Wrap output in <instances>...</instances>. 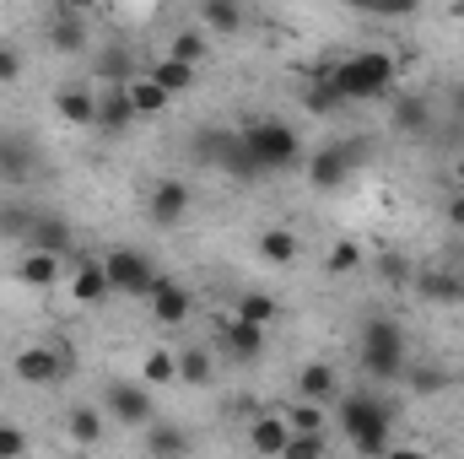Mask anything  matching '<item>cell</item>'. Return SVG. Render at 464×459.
Segmentation results:
<instances>
[{
	"label": "cell",
	"mask_w": 464,
	"mask_h": 459,
	"mask_svg": "<svg viewBox=\"0 0 464 459\" xmlns=\"http://www.w3.org/2000/svg\"><path fill=\"white\" fill-rule=\"evenodd\" d=\"M341 433H346V444L362 459H383L394 449V444H389V433H394V400H383L378 389L346 395V400H341Z\"/></svg>",
	"instance_id": "6da1fadb"
},
{
	"label": "cell",
	"mask_w": 464,
	"mask_h": 459,
	"mask_svg": "<svg viewBox=\"0 0 464 459\" xmlns=\"http://www.w3.org/2000/svg\"><path fill=\"white\" fill-rule=\"evenodd\" d=\"M356 356H362V373H367L372 384H394V378H405V325L389 319V314L362 319Z\"/></svg>",
	"instance_id": "7a4b0ae2"
},
{
	"label": "cell",
	"mask_w": 464,
	"mask_h": 459,
	"mask_svg": "<svg viewBox=\"0 0 464 459\" xmlns=\"http://www.w3.org/2000/svg\"><path fill=\"white\" fill-rule=\"evenodd\" d=\"M330 76V87L346 98V103H372V98H383L389 87H394V54H383V49H362V54H346L335 71H324Z\"/></svg>",
	"instance_id": "3957f363"
},
{
	"label": "cell",
	"mask_w": 464,
	"mask_h": 459,
	"mask_svg": "<svg viewBox=\"0 0 464 459\" xmlns=\"http://www.w3.org/2000/svg\"><path fill=\"white\" fill-rule=\"evenodd\" d=\"M237 135H243V146L254 151V162H259L265 173H286V168L303 157V141H297V130H292L286 119H248Z\"/></svg>",
	"instance_id": "277c9868"
},
{
	"label": "cell",
	"mask_w": 464,
	"mask_h": 459,
	"mask_svg": "<svg viewBox=\"0 0 464 459\" xmlns=\"http://www.w3.org/2000/svg\"><path fill=\"white\" fill-rule=\"evenodd\" d=\"M103 276H109L114 292H124V298H146V303H151V292H157V281H162L140 249H109V254H103Z\"/></svg>",
	"instance_id": "5b68a950"
},
{
	"label": "cell",
	"mask_w": 464,
	"mask_h": 459,
	"mask_svg": "<svg viewBox=\"0 0 464 459\" xmlns=\"http://www.w3.org/2000/svg\"><path fill=\"white\" fill-rule=\"evenodd\" d=\"M362 157H367L362 141H330V146H319V151L308 157V179H314V190H341L351 173H356Z\"/></svg>",
	"instance_id": "8992f818"
},
{
	"label": "cell",
	"mask_w": 464,
	"mask_h": 459,
	"mask_svg": "<svg viewBox=\"0 0 464 459\" xmlns=\"http://www.w3.org/2000/svg\"><path fill=\"white\" fill-rule=\"evenodd\" d=\"M103 405H109V416H114L119 427H151L157 422V405H151V389L146 384H109L103 389Z\"/></svg>",
	"instance_id": "52a82bcc"
},
{
	"label": "cell",
	"mask_w": 464,
	"mask_h": 459,
	"mask_svg": "<svg viewBox=\"0 0 464 459\" xmlns=\"http://www.w3.org/2000/svg\"><path fill=\"white\" fill-rule=\"evenodd\" d=\"M27 179H38V146H33V135L0 130V184L22 190Z\"/></svg>",
	"instance_id": "ba28073f"
},
{
	"label": "cell",
	"mask_w": 464,
	"mask_h": 459,
	"mask_svg": "<svg viewBox=\"0 0 464 459\" xmlns=\"http://www.w3.org/2000/svg\"><path fill=\"white\" fill-rule=\"evenodd\" d=\"M87 44H92L87 11H82L76 0H60V5L49 11V49H54V54H82Z\"/></svg>",
	"instance_id": "9c48e42d"
},
{
	"label": "cell",
	"mask_w": 464,
	"mask_h": 459,
	"mask_svg": "<svg viewBox=\"0 0 464 459\" xmlns=\"http://www.w3.org/2000/svg\"><path fill=\"white\" fill-rule=\"evenodd\" d=\"M65 373H71V356H65L60 346H22V351H16V378L33 384V389L60 384Z\"/></svg>",
	"instance_id": "30bf717a"
},
{
	"label": "cell",
	"mask_w": 464,
	"mask_h": 459,
	"mask_svg": "<svg viewBox=\"0 0 464 459\" xmlns=\"http://www.w3.org/2000/svg\"><path fill=\"white\" fill-rule=\"evenodd\" d=\"M189 184L184 179H157L151 184V200H146V217L157 222V228H179L184 217H189Z\"/></svg>",
	"instance_id": "8fae6325"
},
{
	"label": "cell",
	"mask_w": 464,
	"mask_h": 459,
	"mask_svg": "<svg viewBox=\"0 0 464 459\" xmlns=\"http://www.w3.org/2000/svg\"><path fill=\"white\" fill-rule=\"evenodd\" d=\"M27 254H54V259H71L76 254V232L60 211H38V222L27 232Z\"/></svg>",
	"instance_id": "7c38bea8"
},
{
	"label": "cell",
	"mask_w": 464,
	"mask_h": 459,
	"mask_svg": "<svg viewBox=\"0 0 464 459\" xmlns=\"http://www.w3.org/2000/svg\"><path fill=\"white\" fill-rule=\"evenodd\" d=\"M65 265H71V298H76V303H103V298H114V287H109V276H103V254H98V259H92V254H71Z\"/></svg>",
	"instance_id": "4fadbf2b"
},
{
	"label": "cell",
	"mask_w": 464,
	"mask_h": 459,
	"mask_svg": "<svg viewBox=\"0 0 464 459\" xmlns=\"http://www.w3.org/2000/svg\"><path fill=\"white\" fill-rule=\"evenodd\" d=\"M286 444H292V427H286L281 411H265V416L248 422V449H254L259 459H281L286 454Z\"/></svg>",
	"instance_id": "5bb4252c"
},
{
	"label": "cell",
	"mask_w": 464,
	"mask_h": 459,
	"mask_svg": "<svg viewBox=\"0 0 464 459\" xmlns=\"http://www.w3.org/2000/svg\"><path fill=\"white\" fill-rule=\"evenodd\" d=\"M92 76H98L103 87H130V82L140 76V65H135L130 44H103V49H98V60H92Z\"/></svg>",
	"instance_id": "9a60e30c"
},
{
	"label": "cell",
	"mask_w": 464,
	"mask_h": 459,
	"mask_svg": "<svg viewBox=\"0 0 464 459\" xmlns=\"http://www.w3.org/2000/svg\"><path fill=\"white\" fill-rule=\"evenodd\" d=\"M189 308H195V298H189L179 281H168V276H162V281H157V292H151V319L173 330V325H189Z\"/></svg>",
	"instance_id": "2e32d148"
},
{
	"label": "cell",
	"mask_w": 464,
	"mask_h": 459,
	"mask_svg": "<svg viewBox=\"0 0 464 459\" xmlns=\"http://www.w3.org/2000/svg\"><path fill=\"white\" fill-rule=\"evenodd\" d=\"M297 400H308V405L341 400V373H335L330 362H308V367L297 373Z\"/></svg>",
	"instance_id": "e0dca14e"
},
{
	"label": "cell",
	"mask_w": 464,
	"mask_h": 459,
	"mask_svg": "<svg viewBox=\"0 0 464 459\" xmlns=\"http://www.w3.org/2000/svg\"><path fill=\"white\" fill-rule=\"evenodd\" d=\"M54 114L65 124H76V130H92L98 124V93L92 87H60L54 93Z\"/></svg>",
	"instance_id": "ac0fdd59"
},
{
	"label": "cell",
	"mask_w": 464,
	"mask_h": 459,
	"mask_svg": "<svg viewBox=\"0 0 464 459\" xmlns=\"http://www.w3.org/2000/svg\"><path fill=\"white\" fill-rule=\"evenodd\" d=\"M189 449H195V438L184 427H173V422L146 427V459H189Z\"/></svg>",
	"instance_id": "d6986e66"
},
{
	"label": "cell",
	"mask_w": 464,
	"mask_h": 459,
	"mask_svg": "<svg viewBox=\"0 0 464 459\" xmlns=\"http://www.w3.org/2000/svg\"><path fill=\"white\" fill-rule=\"evenodd\" d=\"M140 76H146V82H157L168 98H184V93H195V71H189V65H179V60H168V54H162V60H151Z\"/></svg>",
	"instance_id": "ffe728a7"
},
{
	"label": "cell",
	"mask_w": 464,
	"mask_h": 459,
	"mask_svg": "<svg viewBox=\"0 0 464 459\" xmlns=\"http://www.w3.org/2000/svg\"><path fill=\"white\" fill-rule=\"evenodd\" d=\"M222 346H227V356H237V362H259L265 330H259V325H243V319H227V325H222Z\"/></svg>",
	"instance_id": "44dd1931"
},
{
	"label": "cell",
	"mask_w": 464,
	"mask_h": 459,
	"mask_svg": "<svg viewBox=\"0 0 464 459\" xmlns=\"http://www.w3.org/2000/svg\"><path fill=\"white\" fill-rule=\"evenodd\" d=\"M130 124H135V109H130L124 87H103V93H98V130H109V135H124Z\"/></svg>",
	"instance_id": "7402d4cb"
},
{
	"label": "cell",
	"mask_w": 464,
	"mask_h": 459,
	"mask_svg": "<svg viewBox=\"0 0 464 459\" xmlns=\"http://www.w3.org/2000/svg\"><path fill=\"white\" fill-rule=\"evenodd\" d=\"M60 276H65V259H54V254H27V259L16 265V281H22V287H33V292L60 287Z\"/></svg>",
	"instance_id": "603a6c76"
},
{
	"label": "cell",
	"mask_w": 464,
	"mask_h": 459,
	"mask_svg": "<svg viewBox=\"0 0 464 459\" xmlns=\"http://www.w3.org/2000/svg\"><path fill=\"white\" fill-rule=\"evenodd\" d=\"M65 433H71L76 449H98V444H103V411H98V405H76V411L65 416Z\"/></svg>",
	"instance_id": "cb8c5ba5"
},
{
	"label": "cell",
	"mask_w": 464,
	"mask_h": 459,
	"mask_svg": "<svg viewBox=\"0 0 464 459\" xmlns=\"http://www.w3.org/2000/svg\"><path fill=\"white\" fill-rule=\"evenodd\" d=\"M394 130H405V135H432V103L416 98V93L394 98Z\"/></svg>",
	"instance_id": "d4e9b609"
},
{
	"label": "cell",
	"mask_w": 464,
	"mask_h": 459,
	"mask_svg": "<svg viewBox=\"0 0 464 459\" xmlns=\"http://www.w3.org/2000/svg\"><path fill=\"white\" fill-rule=\"evenodd\" d=\"M222 173H227V179H237V184H259V179H265V168L254 162V151L243 146V135H237V130H232L227 151H222Z\"/></svg>",
	"instance_id": "484cf974"
},
{
	"label": "cell",
	"mask_w": 464,
	"mask_h": 459,
	"mask_svg": "<svg viewBox=\"0 0 464 459\" xmlns=\"http://www.w3.org/2000/svg\"><path fill=\"white\" fill-rule=\"evenodd\" d=\"M124 98H130V109H135V119H151V114H162L173 98L157 87V82H146V76H135L130 87H124Z\"/></svg>",
	"instance_id": "4316f807"
},
{
	"label": "cell",
	"mask_w": 464,
	"mask_h": 459,
	"mask_svg": "<svg viewBox=\"0 0 464 459\" xmlns=\"http://www.w3.org/2000/svg\"><path fill=\"white\" fill-rule=\"evenodd\" d=\"M168 60L200 71V60H206V33H200V27H179V33L168 38Z\"/></svg>",
	"instance_id": "83f0119b"
},
{
	"label": "cell",
	"mask_w": 464,
	"mask_h": 459,
	"mask_svg": "<svg viewBox=\"0 0 464 459\" xmlns=\"http://www.w3.org/2000/svg\"><path fill=\"white\" fill-rule=\"evenodd\" d=\"M276 314H281V308H276V298H270V292H243V298L232 303V319L259 325V330H265V325H276Z\"/></svg>",
	"instance_id": "f1b7e54d"
},
{
	"label": "cell",
	"mask_w": 464,
	"mask_h": 459,
	"mask_svg": "<svg viewBox=\"0 0 464 459\" xmlns=\"http://www.w3.org/2000/svg\"><path fill=\"white\" fill-rule=\"evenodd\" d=\"M173 362H179V378H184V384H195V389H200V384H211V373H217V362H211V351H206V346H184Z\"/></svg>",
	"instance_id": "f546056e"
},
{
	"label": "cell",
	"mask_w": 464,
	"mask_h": 459,
	"mask_svg": "<svg viewBox=\"0 0 464 459\" xmlns=\"http://www.w3.org/2000/svg\"><path fill=\"white\" fill-rule=\"evenodd\" d=\"M200 22L211 33H237L243 27V5L237 0H200Z\"/></svg>",
	"instance_id": "4dcf8cb0"
},
{
	"label": "cell",
	"mask_w": 464,
	"mask_h": 459,
	"mask_svg": "<svg viewBox=\"0 0 464 459\" xmlns=\"http://www.w3.org/2000/svg\"><path fill=\"white\" fill-rule=\"evenodd\" d=\"M303 109H308V114H319V119H330V114H341V109H346V98L330 87V76H319V82L303 93Z\"/></svg>",
	"instance_id": "1f68e13d"
},
{
	"label": "cell",
	"mask_w": 464,
	"mask_h": 459,
	"mask_svg": "<svg viewBox=\"0 0 464 459\" xmlns=\"http://www.w3.org/2000/svg\"><path fill=\"white\" fill-rule=\"evenodd\" d=\"M259 254H265L270 265H297V238H292L286 228L259 232Z\"/></svg>",
	"instance_id": "d6a6232c"
},
{
	"label": "cell",
	"mask_w": 464,
	"mask_h": 459,
	"mask_svg": "<svg viewBox=\"0 0 464 459\" xmlns=\"http://www.w3.org/2000/svg\"><path fill=\"white\" fill-rule=\"evenodd\" d=\"M286 427H292V438H319V433H324V405L297 400V405L286 411Z\"/></svg>",
	"instance_id": "836d02e7"
},
{
	"label": "cell",
	"mask_w": 464,
	"mask_h": 459,
	"mask_svg": "<svg viewBox=\"0 0 464 459\" xmlns=\"http://www.w3.org/2000/svg\"><path fill=\"white\" fill-rule=\"evenodd\" d=\"M33 222H38L33 206H22V200H0V238H27Z\"/></svg>",
	"instance_id": "e575fe53"
},
{
	"label": "cell",
	"mask_w": 464,
	"mask_h": 459,
	"mask_svg": "<svg viewBox=\"0 0 464 459\" xmlns=\"http://www.w3.org/2000/svg\"><path fill=\"white\" fill-rule=\"evenodd\" d=\"M405 389L421 395V400H432V395L449 389V373H443V367H405Z\"/></svg>",
	"instance_id": "d590c367"
},
{
	"label": "cell",
	"mask_w": 464,
	"mask_h": 459,
	"mask_svg": "<svg viewBox=\"0 0 464 459\" xmlns=\"http://www.w3.org/2000/svg\"><path fill=\"white\" fill-rule=\"evenodd\" d=\"M421 298H432V303H464V281L459 276H421Z\"/></svg>",
	"instance_id": "8d00e7d4"
},
{
	"label": "cell",
	"mask_w": 464,
	"mask_h": 459,
	"mask_svg": "<svg viewBox=\"0 0 464 459\" xmlns=\"http://www.w3.org/2000/svg\"><path fill=\"white\" fill-rule=\"evenodd\" d=\"M173 378H179L173 351H151V356H146V384H151V389H162V384H173Z\"/></svg>",
	"instance_id": "74e56055"
},
{
	"label": "cell",
	"mask_w": 464,
	"mask_h": 459,
	"mask_svg": "<svg viewBox=\"0 0 464 459\" xmlns=\"http://www.w3.org/2000/svg\"><path fill=\"white\" fill-rule=\"evenodd\" d=\"M324 265H330V276H351V270H362V249H356V243H335V249H330V259H324Z\"/></svg>",
	"instance_id": "f35d334b"
},
{
	"label": "cell",
	"mask_w": 464,
	"mask_h": 459,
	"mask_svg": "<svg viewBox=\"0 0 464 459\" xmlns=\"http://www.w3.org/2000/svg\"><path fill=\"white\" fill-rule=\"evenodd\" d=\"M27 454V433L16 422H0V459H22Z\"/></svg>",
	"instance_id": "ab89813d"
},
{
	"label": "cell",
	"mask_w": 464,
	"mask_h": 459,
	"mask_svg": "<svg viewBox=\"0 0 464 459\" xmlns=\"http://www.w3.org/2000/svg\"><path fill=\"white\" fill-rule=\"evenodd\" d=\"M22 76V49L16 44H0V87H11Z\"/></svg>",
	"instance_id": "60d3db41"
},
{
	"label": "cell",
	"mask_w": 464,
	"mask_h": 459,
	"mask_svg": "<svg viewBox=\"0 0 464 459\" xmlns=\"http://www.w3.org/2000/svg\"><path fill=\"white\" fill-rule=\"evenodd\" d=\"M281 459H324V433H319V438H292Z\"/></svg>",
	"instance_id": "b9f144b4"
},
{
	"label": "cell",
	"mask_w": 464,
	"mask_h": 459,
	"mask_svg": "<svg viewBox=\"0 0 464 459\" xmlns=\"http://www.w3.org/2000/svg\"><path fill=\"white\" fill-rule=\"evenodd\" d=\"M378 270H383V281H394V287H405V281H411V265H405L400 254H383V259H378Z\"/></svg>",
	"instance_id": "7bdbcfd3"
},
{
	"label": "cell",
	"mask_w": 464,
	"mask_h": 459,
	"mask_svg": "<svg viewBox=\"0 0 464 459\" xmlns=\"http://www.w3.org/2000/svg\"><path fill=\"white\" fill-rule=\"evenodd\" d=\"M383 459H432V454H421V449H389Z\"/></svg>",
	"instance_id": "ee69618b"
},
{
	"label": "cell",
	"mask_w": 464,
	"mask_h": 459,
	"mask_svg": "<svg viewBox=\"0 0 464 459\" xmlns=\"http://www.w3.org/2000/svg\"><path fill=\"white\" fill-rule=\"evenodd\" d=\"M449 217H454V222L464 228V195H459V200H449Z\"/></svg>",
	"instance_id": "f6af8a7d"
},
{
	"label": "cell",
	"mask_w": 464,
	"mask_h": 459,
	"mask_svg": "<svg viewBox=\"0 0 464 459\" xmlns=\"http://www.w3.org/2000/svg\"><path fill=\"white\" fill-rule=\"evenodd\" d=\"M454 179H459V184H464V157H459V162H454Z\"/></svg>",
	"instance_id": "bcb514c9"
}]
</instances>
